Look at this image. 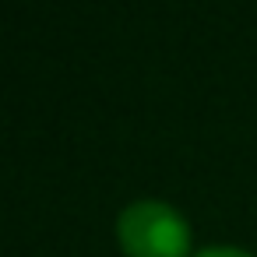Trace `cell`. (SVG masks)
<instances>
[{"mask_svg": "<svg viewBox=\"0 0 257 257\" xmlns=\"http://www.w3.org/2000/svg\"><path fill=\"white\" fill-rule=\"evenodd\" d=\"M120 243L127 257H183L190 232L169 204L138 201L120 215Z\"/></svg>", "mask_w": 257, "mask_h": 257, "instance_id": "1", "label": "cell"}, {"mask_svg": "<svg viewBox=\"0 0 257 257\" xmlns=\"http://www.w3.org/2000/svg\"><path fill=\"white\" fill-rule=\"evenodd\" d=\"M197 257H246L243 250H232V246H211V250H201Z\"/></svg>", "mask_w": 257, "mask_h": 257, "instance_id": "2", "label": "cell"}]
</instances>
